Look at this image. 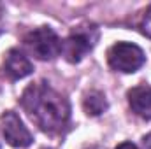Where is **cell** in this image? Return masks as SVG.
Masks as SVG:
<instances>
[{
  "label": "cell",
  "instance_id": "1",
  "mask_svg": "<svg viewBox=\"0 0 151 149\" xmlns=\"http://www.w3.org/2000/svg\"><path fill=\"white\" fill-rule=\"evenodd\" d=\"M19 102L28 117L46 133H58L69 125V100L44 81L32 82L23 91Z\"/></svg>",
  "mask_w": 151,
  "mask_h": 149
},
{
  "label": "cell",
  "instance_id": "2",
  "mask_svg": "<svg viewBox=\"0 0 151 149\" xmlns=\"http://www.w3.org/2000/svg\"><path fill=\"white\" fill-rule=\"evenodd\" d=\"M23 42L27 51L42 62L55 60L62 53V39L49 27H39L32 30L30 34H27Z\"/></svg>",
  "mask_w": 151,
  "mask_h": 149
},
{
  "label": "cell",
  "instance_id": "3",
  "mask_svg": "<svg viewBox=\"0 0 151 149\" xmlns=\"http://www.w3.org/2000/svg\"><path fill=\"white\" fill-rule=\"evenodd\" d=\"M107 63L116 72L134 74L146 63V54L132 42H118L107 51Z\"/></svg>",
  "mask_w": 151,
  "mask_h": 149
},
{
  "label": "cell",
  "instance_id": "4",
  "mask_svg": "<svg viewBox=\"0 0 151 149\" xmlns=\"http://www.w3.org/2000/svg\"><path fill=\"white\" fill-rule=\"evenodd\" d=\"M99 39V30L93 25L88 27H77L74 32L67 39L62 40V56L70 62V63H77L81 62L95 46Z\"/></svg>",
  "mask_w": 151,
  "mask_h": 149
},
{
  "label": "cell",
  "instance_id": "5",
  "mask_svg": "<svg viewBox=\"0 0 151 149\" xmlns=\"http://www.w3.org/2000/svg\"><path fill=\"white\" fill-rule=\"evenodd\" d=\"M0 125H2V133L4 139L9 146L18 149L28 148L32 144V133L28 132V128L23 125V121L19 119V116L12 111H5L0 117Z\"/></svg>",
  "mask_w": 151,
  "mask_h": 149
},
{
  "label": "cell",
  "instance_id": "6",
  "mask_svg": "<svg viewBox=\"0 0 151 149\" xmlns=\"http://www.w3.org/2000/svg\"><path fill=\"white\" fill-rule=\"evenodd\" d=\"M32 70H34L32 62L19 49H11L5 54V60H4V74L7 75L11 81L23 79V77L32 74Z\"/></svg>",
  "mask_w": 151,
  "mask_h": 149
},
{
  "label": "cell",
  "instance_id": "7",
  "mask_svg": "<svg viewBox=\"0 0 151 149\" xmlns=\"http://www.w3.org/2000/svg\"><path fill=\"white\" fill-rule=\"evenodd\" d=\"M127 97L132 111L137 116L144 119H151V86H146V84L135 86L127 93Z\"/></svg>",
  "mask_w": 151,
  "mask_h": 149
},
{
  "label": "cell",
  "instance_id": "8",
  "mask_svg": "<svg viewBox=\"0 0 151 149\" xmlns=\"http://www.w3.org/2000/svg\"><path fill=\"white\" fill-rule=\"evenodd\" d=\"M83 107L88 116H100L104 111H107V100L106 95L100 91H90L83 98Z\"/></svg>",
  "mask_w": 151,
  "mask_h": 149
},
{
  "label": "cell",
  "instance_id": "9",
  "mask_svg": "<svg viewBox=\"0 0 151 149\" xmlns=\"http://www.w3.org/2000/svg\"><path fill=\"white\" fill-rule=\"evenodd\" d=\"M141 30L146 37L151 39V5L146 9L144 16H142V21H141Z\"/></svg>",
  "mask_w": 151,
  "mask_h": 149
},
{
  "label": "cell",
  "instance_id": "10",
  "mask_svg": "<svg viewBox=\"0 0 151 149\" xmlns=\"http://www.w3.org/2000/svg\"><path fill=\"white\" fill-rule=\"evenodd\" d=\"M116 149H137V146L132 144V142H123V144H119Z\"/></svg>",
  "mask_w": 151,
  "mask_h": 149
},
{
  "label": "cell",
  "instance_id": "11",
  "mask_svg": "<svg viewBox=\"0 0 151 149\" xmlns=\"http://www.w3.org/2000/svg\"><path fill=\"white\" fill-rule=\"evenodd\" d=\"M142 144H144V149H151V133H150V135H146V137H144Z\"/></svg>",
  "mask_w": 151,
  "mask_h": 149
},
{
  "label": "cell",
  "instance_id": "12",
  "mask_svg": "<svg viewBox=\"0 0 151 149\" xmlns=\"http://www.w3.org/2000/svg\"><path fill=\"white\" fill-rule=\"evenodd\" d=\"M42 149H53V148H42Z\"/></svg>",
  "mask_w": 151,
  "mask_h": 149
}]
</instances>
